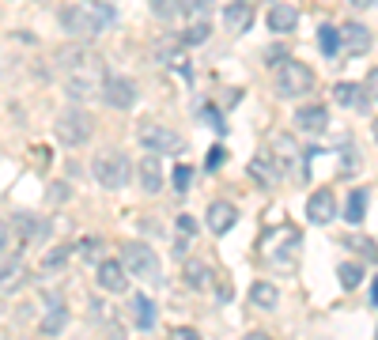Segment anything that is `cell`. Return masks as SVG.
I'll list each match as a JSON object with an SVG mask.
<instances>
[{
	"instance_id": "cell-9",
	"label": "cell",
	"mask_w": 378,
	"mask_h": 340,
	"mask_svg": "<svg viewBox=\"0 0 378 340\" xmlns=\"http://www.w3.org/2000/svg\"><path fill=\"white\" fill-rule=\"evenodd\" d=\"M326 125H329V114H326V106H299L295 110V129L299 133H310V136H318V133H326Z\"/></svg>"
},
{
	"instance_id": "cell-1",
	"label": "cell",
	"mask_w": 378,
	"mask_h": 340,
	"mask_svg": "<svg viewBox=\"0 0 378 340\" xmlns=\"http://www.w3.org/2000/svg\"><path fill=\"white\" fill-rule=\"evenodd\" d=\"M91 174L103 189H121L132 178V163L121 156V151H98L91 159Z\"/></svg>"
},
{
	"instance_id": "cell-24",
	"label": "cell",
	"mask_w": 378,
	"mask_h": 340,
	"mask_svg": "<svg viewBox=\"0 0 378 340\" xmlns=\"http://www.w3.org/2000/svg\"><path fill=\"white\" fill-rule=\"evenodd\" d=\"M318 42H321V53H326V57H337V53L344 49L340 46V30H333L329 23L318 27Z\"/></svg>"
},
{
	"instance_id": "cell-41",
	"label": "cell",
	"mask_w": 378,
	"mask_h": 340,
	"mask_svg": "<svg viewBox=\"0 0 378 340\" xmlns=\"http://www.w3.org/2000/svg\"><path fill=\"white\" fill-rule=\"evenodd\" d=\"M367 95L378 98V69H371V76H367Z\"/></svg>"
},
{
	"instance_id": "cell-33",
	"label": "cell",
	"mask_w": 378,
	"mask_h": 340,
	"mask_svg": "<svg viewBox=\"0 0 378 340\" xmlns=\"http://www.w3.org/2000/svg\"><path fill=\"white\" fill-rule=\"evenodd\" d=\"M208 38V23H205V19H197V23H189V30H185V46H197V42H205Z\"/></svg>"
},
{
	"instance_id": "cell-22",
	"label": "cell",
	"mask_w": 378,
	"mask_h": 340,
	"mask_svg": "<svg viewBox=\"0 0 378 340\" xmlns=\"http://www.w3.org/2000/svg\"><path fill=\"white\" fill-rule=\"evenodd\" d=\"M363 216H367V193L363 189H352L348 193V204H344V219H348V223H363Z\"/></svg>"
},
{
	"instance_id": "cell-21",
	"label": "cell",
	"mask_w": 378,
	"mask_h": 340,
	"mask_svg": "<svg viewBox=\"0 0 378 340\" xmlns=\"http://www.w3.org/2000/svg\"><path fill=\"white\" fill-rule=\"evenodd\" d=\"M159 61H166V64H174L178 72H189V57H185V49H182V42H159Z\"/></svg>"
},
{
	"instance_id": "cell-48",
	"label": "cell",
	"mask_w": 378,
	"mask_h": 340,
	"mask_svg": "<svg viewBox=\"0 0 378 340\" xmlns=\"http://www.w3.org/2000/svg\"><path fill=\"white\" fill-rule=\"evenodd\" d=\"M374 340H378V333H374Z\"/></svg>"
},
{
	"instance_id": "cell-28",
	"label": "cell",
	"mask_w": 378,
	"mask_h": 340,
	"mask_svg": "<svg viewBox=\"0 0 378 340\" xmlns=\"http://www.w3.org/2000/svg\"><path fill=\"white\" fill-rule=\"evenodd\" d=\"M151 12L159 19H178V16H185V8H182V0H151Z\"/></svg>"
},
{
	"instance_id": "cell-31",
	"label": "cell",
	"mask_w": 378,
	"mask_h": 340,
	"mask_svg": "<svg viewBox=\"0 0 378 340\" xmlns=\"http://www.w3.org/2000/svg\"><path fill=\"white\" fill-rule=\"evenodd\" d=\"M337 276H340V283H344V288H355V283L363 280V269L355 265V261H344V265L337 269Z\"/></svg>"
},
{
	"instance_id": "cell-11",
	"label": "cell",
	"mask_w": 378,
	"mask_h": 340,
	"mask_svg": "<svg viewBox=\"0 0 378 340\" xmlns=\"http://www.w3.org/2000/svg\"><path fill=\"white\" fill-rule=\"evenodd\" d=\"M307 216H310V223H333V216H337V197H333V189L310 193Z\"/></svg>"
},
{
	"instance_id": "cell-14",
	"label": "cell",
	"mask_w": 378,
	"mask_h": 340,
	"mask_svg": "<svg viewBox=\"0 0 378 340\" xmlns=\"http://www.w3.org/2000/svg\"><path fill=\"white\" fill-rule=\"evenodd\" d=\"M250 19H253L250 4L246 0H235V4H227V12H224V27L231 30V35H242V30L250 27Z\"/></svg>"
},
{
	"instance_id": "cell-3",
	"label": "cell",
	"mask_w": 378,
	"mask_h": 340,
	"mask_svg": "<svg viewBox=\"0 0 378 340\" xmlns=\"http://www.w3.org/2000/svg\"><path fill=\"white\" fill-rule=\"evenodd\" d=\"M276 91L287 95V98H299V95L314 91V72H310V64L292 61V57L284 64H276Z\"/></svg>"
},
{
	"instance_id": "cell-34",
	"label": "cell",
	"mask_w": 378,
	"mask_h": 340,
	"mask_svg": "<svg viewBox=\"0 0 378 340\" xmlns=\"http://www.w3.org/2000/svg\"><path fill=\"white\" fill-rule=\"evenodd\" d=\"M64 87H69L72 98H87V95H91V83H87V76H69V83H64Z\"/></svg>"
},
{
	"instance_id": "cell-23",
	"label": "cell",
	"mask_w": 378,
	"mask_h": 340,
	"mask_svg": "<svg viewBox=\"0 0 378 340\" xmlns=\"http://www.w3.org/2000/svg\"><path fill=\"white\" fill-rule=\"evenodd\" d=\"M72 254H76V246H57V250H50V254L42 257V272H61L64 265H69Z\"/></svg>"
},
{
	"instance_id": "cell-26",
	"label": "cell",
	"mask_w": 378,
	"mask_h": 340,
	"mask_svg": "<svg viewBox=\"0 0 378 340\" xmlns=\"http://www.w3.org/2000/svg\"><path fill=\"white\" fill-rule=\"evenodd\" d=\"M250 178H253V182H261V185H273V182H276L269 156H253V163H250Z\"/></svg>"
},
{
	"instance_id": "cell-16",
	"label": "cell",
	"mask_w": 378,
	"mask_h": 340,
	"mask_svg": "<svg viewBox=\"0 0 378 340\" xmlns=\"http://www.w3.org/2000/svg\"><path fill=\"white\" fill-rule=\"evenodd\" d=\"M333 98H337L340 106H348V110H367V91L360 83H352V80L333 87Z\"/></svg>"
},
{
	"instance_id": "cell-13",
	"label": "cell",
	"mask_w": 378,
	"mask_h": 340,
	"mask_svg": "<svg viewBox=\"0 0 378 340\" xmlns=\"http://www.w3.org/2000/svg\"><path fill=\"white\" fill-rule=\"evenodd\" d=\"M137 178L144 185V193H159L163 189V167H159V159H155V156L140 159L137 163Z\"/></svg>"
},
{
	"instance_id": "cell-47",
	"label": "cell",
	"mask_w": 378,
	"mask_h": 340,
	"mask_svg": "<svg viewBox=\"0 0 378 340\" xmlns=\"http://www.w3.org/2000/svg\"><path fill=\"white\" fill-rule=\"evenodd\" d=\"M87 4H95V0H87Z\"/></svg>"
},
{
	"instance_id": "cell-8",
	"label": "cell",
	"mask_w": 378,
	"mask_h": 340,
	"mask_svg": "<svg viewBox=\"0 0 378 340\" xmlns=\"http://www.w3.org/2000/svg\"><path fill=\"white\" fill-rule=\"evenodd\" d=\"M98 288L110 295H121L129 288V269L121 261H98Z\"/></svg>"
},
{
	"instance_id": "cell-46",
	"label": "cell",
	"mask_w": 378,
	"mask_h": 340,
	"mask_svg": "<svg viewBox=\"0 0 378 340\" xmlns=\"http://www.w3.org/2000/svg\"><path fill=\"white\" fill-rule=\"evenodd\" d=\"M371 133H374V140H378V122H374V125H371Z\"/></svg>"
},
{
	"instance_id": "cell-12",
	"label": "cell",
	"mask_w": 378,
	"mask_h": 340,
	"mask_svg": "<svg viewBox=\"0 0 378 340\" xmlns=\"http://www.w3.org/2000/svg\"><path fill=\"white\" fill-rule=\"evenodd\" d=\"M340 46L352 53V57H363L367 49H371V30L363 23H344L340 27Z\"/></svg>"
},
{
	"instance_id": "cell-10",
	"label": "cell",
	"mask_w": 378,
	"mask_h": 340,
	"mask_svg": "<svg viewBox=\"0 0 378 340\" xmlns=\"http://www.w3.org/2000/svg\"><path fill=\"white\" fill-rule=\"evenodd\" d=\"M239 223V208L231 201H212L208 204V231L212 235H227Z\"/></svg>"
},
{
	"instance_id": "cell-30",
	"label": "cell",
	"mask_w": 378,
	"mask_h": 340,
	"mask_svg": "<svg viewBox=\"0 0 378 340\" xmlns=\"http://www.w3.org/2000/svg\"><path fill=\"white\" fill-rule=\"evenodd\" d=\"M76 257H87V261H106V257H103V242H98V238H84V242L76 246Z\"/></svg>"
},
{
	"instance_id": "cell-44",
	"label": "cell",
	"mask_w": 378,
	"mask_h": 340,
	"mask_svg": "<svg viewBox=\"0 0 378 340\" xmlns=\"http://www.w3.org/2000/svg\"><path fill=\"white\" fill-rule=\"evenodd\" d=\"M371 303H374V306H378V280H374V283H371Z\"/></svg>"
},
{
	"instance_id": "cell-29",
	"label": "cell",
	"mask_w": 378,
	"mask_h": 340,
	"mask_svg": "<svg viewBox=\"0 0 378 340\" xmlns=\"http://www.w3.org/2000/svg\"><path fill=\"white\" fill-rule=\"evenodd\" d=\"M19 276H23V265H19V257L4 254V291H12L16 283H19Z\"/></svg>"
},
{
	"instance_id": "cell-43",
	"label": "cell",
	"mask_w": 378,
	"mask_h": 340,
	"mask_svg": "<svg viewBox=\"0 0 378 340\" xmlns=\"http://www.w3.org/2000/svg\"><path fill=\"white\" fill-rule=\"evenodd\" d=\"M348 4H352V8H371L374 0H348Z\"/></svg>"
},
{
	"instance_id": "cell-27",
	"label": "cell",
	"mask_w": 378,
	"mask_h": 340,
	"mask_svg": "<svg viewBox=\"0 0 378 340\" xmlns=\"http://www.w3.org/2000/svg\"><path fill=\"white\" fill-rule=\"evenodd\" d=\"M87 8H91V19H95V35H98V30H110V27H114L118 12H114L110 4H98V0H95V4H87Z\"/></svg>"
},
{
	"instance_id": "cell-5",
	"label": "cell",
	"mask_w": 378,
	"mask_h": 340,
	"mask_svg": "<svg viewBox=\"0 0 378 340\" xmlns=\"http://www.w3.org/2000/svg\"><path fill=\"white\" fill-rule=\"evenodd\" d=\"M103 102L110 110H132L137 106V80H129V76H106L103 80Z\"/></svg>"
},
{
	"instance_id": "cell-42",
	"label": "cell",
	"mask_w": 378,
	"mask_h": 340,
	"mask_svg": "<svg viewBox=\"0 0 378 340\" xmlns=\"http://www.w3.org/2000/svg\"><path fill=\"white\" fill-rule=\"evenodd\" d=\"M219 159H224V148H212V156H208V167H219Z\"/></svg>"
},
{
	"instance_id": "cell-40",
	"label": "cell",
	"mask_w": 378,
	"mask_h": 340,
	"mask_svg": "<svg viewBox=\"0 0 378 340\" xmlns=\"http://www.w3.org/2000/svg\"><path fill=\"white\" fill-rule=\"evenodd\" d=\"M265 57H269L273 64H284L287 57H284V46H269V49H265Z\"/></svg>"
},
{
	"instance_id": "cell-15",
	"label": "cell",
	"mask_w": 378,
	"mask_h": 340,
	"mask_svg": "<svg viewBox=\"0 0 378 340\" xmlns=\"http://www.w3.org/2000/svg\"><path fill=\"white\" fill-rule=\"evenodd\" d=\"M299 23V8L295 4H273L269 8V27L276 30V35H287Z\"/></svg>"
},
{
	"instance_id": "cell-25",
	"label": "cell",
	"mask_w": 378,
	"mask_h": 340,
	"mask_svg": "<svg viewBox=\"0 0 378 340\" xmlns=\"http://www.w3.org/2000/svg\"><path fill=\"white\" fill-rule=\"evenodd\" d=\"M8 223L19 227V235H23V238H38L42 231H46V223H42V219H35V216H27V212H19L16 219H8Z\"/></svg>"
},
{
	"instance_id": "cell-18",
	"label": "cell",
	"mask_w": 378,
	"mask_h": 340,
	"mask_svg": "<svg viewBox=\"0 0 378 340\" xmlns=\"http://www.w3.org/2000/svg\"><path fill=\"white\" fill-rule=\"evenodd\" d=\"M64 325H69V310H64L61 303H53V310L42 317V336H57V333H64Z\"/></svg>"
},
{
	"instance_id": "cell-37",
	"label": "cell",
	"mask_w": 378,
	"mask_h": 340,
	"mask_svg": "<svg viewBox=\"0 0 378 340\" xmlns=\"http://www.w3.org/2000/svg\"><path fill=\"white\" fill-rule=\"evenodd\" d=\"M50 201H53V204H64V201H69V185H64V182H53V185H50Z\"/></svg>"
},
{
	"instance_id": "cell-7",
	"label": "cell",
	"mask_w": 378,
	"mask_h": 340,
	"mask_svg": "<svg viewBox=\"0 0 378 340\" xmlns=\"http://www.w3.org/2000/svg\"><path fill=\"white\" fill-rule=\"evenodd\" d=\"M61 27L69 35H95V19H91V8H80V4H64L61 8Z\"/></svg>"
},
{
	"instance_id": "cell-45",
	"label": "cell",
	"mask_w": 378,
	"mask_h": 340,
	"mask_svg": "<svg viewBox=\"0 0 378 340\" xmlns=\"http://www.w3.org/2000/svg\"><path fill=\"white\" fill-rule=\"evenodd\" d=\"M246 340H273V336H269V333H250Z\"/></svg>"
},
{
	"instance_id": "cell-39",
	"label": "cell",
	"mask_w": 378,
	"mask_h": 340,
	"mask_svg": "<svg viewBox=\"0 0 378 340\" xmlns=\"http://www.w3.org/2000/svg\"><path fill=\"white\" fill-rule=\"evenodd\" d=\"M171 340H201V333H197V329L178 325V329H171Z\"/></svg>"
},
{
	"instance_id": "cell-35",
	"label": "cell",
	"mask_w": 378,
	"mask_h": 340,
	"mask_svg": "<svg viewBox=\"0 0 378 340\" xmlns=\"http://www.w3.org/2000/svg\"><path fill=\"white\" fill-rule=\"evenodd\" d=\"M185 280L189 283H205L208 280V269L201 265V261H189V265H185Z\"/></svg>"
},
{
	"instance_id": "cell-38",
	"label": "cell",
	"mask_w": 378,
	"mask_h": 340,
	"mask_svg": "<svg viewBox=\"0 0 378 340\" xmlns=\"http://www.w3.org/2000/svg\"><path fill=\"white\" fill-rule=\"evenodd\" d=\"M189 178H193V170H189V167H178V170H174V185H178L182 193L189 189Z\"/></svg>"
},
{
	"instance_id": "cell-2",
	"label": "cell",
	"mask_w": 378,
	"mask_h": 340,
	"mask_svg": "<svg viewBox=\"0 0 378 340\" xmlns=\"http://www.w3.org/2000/svg\"><path fill=\"white\" fill-rule=\"evenodd\" d=\"M57 140L61 144H69V148H80V144H87L91 140V133H95V125H91V114H87L84 106H69V110H61L57 114Z\"/></svg>"
},
{
	"instance_id": "cell-6",
	"label": "cell",
	"mask_w": 378,
	"mask_h": 340,
	"mask_svg": "<svg viewBox=\"0 0 378 340\" xmlns=\"http://www.w3.org/2000/svg\"><path fill=\"white\" fill-rule=\"evenodd\" d=\"M140 144L151 148V151H166V156H178L185 148V140L174 133V129H163V125H144L140 129Z\"/></svg>"
},
{
	"instance_id": "cell-20",
	"label": "cell",
	"mask_w": 378,
	"mask_h": 340,
	"mask_svg": "<svg viewBox=\"0 0 378 340\" xmlns=\"http://www.w3.org/2000/svg\"><path fill=\"white\" fill-rule=\"evenodd\" d=\"M129 310H132V317H137L140 329H151V325H155V306H151L148 295H132Z\"/></svg>"
},
{
	"instance_id": "cell-17",
	"label": "cell",
	"mask_w": 378,
	"mask_h": 340,
	"mask_svg": "<svg viewBox=\"0 0 378 340\" xmlns=\"http://www.w3.org/2000/svg\"><path fill=\"white\" fill-rule=\"evenodd\" d=\"M276 159H280V167H276V170H299V174H303V159H299V151H295V144H292V140H287V136H280V140H276Z\"/></svg>"
},
{
	"instance_id": "cell-19",
	"label": "cell",
	"mask_w": 378,
	"mask_h": 340,
	"mask_svg": "<svg viewBox=\"0 0 378 340\" xmlns=\"http://www.w3.org/2000/svg\"><path fill=\"white\" fill-rule=\"evenodd\" d=\"M250 303H253V306H261V310H273V306L280 303V291H276L273 283L258 280V283H253V288H250Z\"/></svg>"
},
{
	"instance_id": "cell-4",
	"label": "cell",
	"mask_w": 378,
	"mask_h": 340,
	"mask_svg": "<svg viewBox=\"0 0 378 340\" xmlns=\"http://www.w3.org/2000/svg\"><path fill=\"white\" fill-rule=\"evenodd\" d=\"M121 265H125L137 280H155L159 276V257H155V250L144 246V242H125L121 246Z\"/></svg>"
},
{
	"instance_id": "cell-36",
	"label": "cell",
	"mask_w": 378,
	"mask_h": 340,
	"mask_svg": "<svg viewBox=\"0 0 378 340\" xmlns=\"http://www.w3.org/2000/svg\"><path fill=\"white\" fill-rule=\"evenodd\" d=\"M178 235H182V238H193V235H197V219H193V216H178Z\"/></svg>"
},
{
	"instance_id": "cell-32",
	"label": "cell",
	"mask_w": 378,
	"mask_h": 340,
	"mask_svg": "<svg viewBox=\"0 0 378 340\" xmlns=\"http://www.w3.org/2000/svg\"><path fill=\"white\" fill-rule=\"evenodd\" d=\"M182 8H185V16L197 23V19H205L208 12H212V0H182Z\"/></svg>"
}]
</instances>
